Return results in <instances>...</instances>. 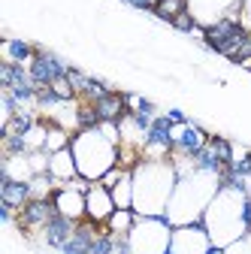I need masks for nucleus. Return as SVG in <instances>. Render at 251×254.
Returning <instances> with one entry per match:
<instances>
[{
  "label": "nucleus",
  "instance_id": "1",
  "mask_svg": "<svg viewBox=\"0 0 251 254\" xmlns=\"http://www.w3.org/2000/svg\"><path fill=\"white\" fill-rule=\"evenodd\" d=\"M170 161L179 173V182H176V190H173L170 206H167V221L173 227L200 224L206 206L218 194V188H221V173L197 170L188 154H173Z\"/></svg>",
  "mask_w": 251,
  "mask_h": 254
},
{
  "label": "nucleus",
  "instance_id": "2",
  "mask_svg": "<svg viewBox=\"0 0 251 254\" xmlns=\"http://www.w3.org/2000/svg\"><path fill=\"white\" fill-rule=\"evenodd\" d=\"M200 224L206 227L215 248H230L233 242L251 233V200L242 190L218 188V194L206 206Z\"/></svg>",
  "mask_w": 251,
  "mask_h": 254
},
{
  "label": "nucleus",
  "instance_id": "3",
  "mask_svg": "<svg viewBox=\"0 0 251 254\" xmlns=\"http://www.w3.org/2000/svg\"><path fill=\"white\" fill-rule=\"evenodd\" d=\"M179 173L173 161H139L133 167V209L136 215H167Z\"/></svg>",
  "mask_w": 251,
  "mask_h": 254
},
{
  "label": "nucleus",
  "instance_id": "4",
  "mask_svg": "<svg viewBox=\"0 0 251 254\" xmlns=\"http://www.w3.org/2000/svg\"><path fill=\"white\" fill-rule=\"evenodd\" d=\"M70 148L76 157L79 176H85L88 182H100L112 167H118V139H112L103 127L76 130Z\"/></svg>",
  "mask_w": 251,
  "mask_h": 254
},
{
  "label": "nucleus",
  "instance_id": "5",
  "mask_svg": "<svg viewBox=\"0 0 251 254\" xmlns=\"http://www.w3.org/2000/svg\"><path fill=\"white\" fill-rule=\"evenodd\" d=\"M251 37V30L242 24V15L233 12V15H224V18H218L212 24L203 27V46L215 55H224L230 61H236V55L242 52L245 40Z\"/></svg>",
  "mask_w": 251,
  "mask_h": 254
},
{
  "label": "nucleus",
  "instance_id": "6",
  "mask_svg": "<svg viewBox=\"0 0 251 254\" xmlns=\"http://www.w3.org/2000/svg\"><path fill=\"white\" fill-rule=\"evenodd\" d=\"M173 239V224L167 215H139L127 236L130 254H167Z\"/></svg>",
  "mask_w": 251,
  "mask_h": 254
},
{
  "label": "nucleus",
  "instance_id": "7",
  "mask_svg": "<svg viewBox=\"0 0 251 254\" xmlns=\"http://www.w3.org/2000/svg\"><path fill=\"white\" fill-rule=\"evenodd\" d=\"M212 248L215 245L203 224H182V227H173L167 254H212Z\"/></svg>",
  "mask_w": 251,
  "mask_h": 254
},
{
  "label": "nucleus",
  "instance_id": "8",
  "mask_svg": "<svg viewBox=\"0 0 251 254\" xmlns=\"http://www.w3.org/2000/svg\"><path fill=\"white\" fill-rule=\"evenodd\" d=\"M27 70H30V79H34L37 88H52L58 79H64L70 73V64L64 58H58L55 52L37 49V58L27 64Z\"/></svg>",
  "mask_w": 251,
  "mask_h": 254
},
{
  "label": "nucleus",
  "instance_id": "9",
  "mask_svg": "<svg viewBox=\"0 0 251 254\" xmlns=\"http://www.w3.org/2000/svg\"><path fill=\"white\" fill-rule=\"evenodd\" d=\"M55 212H58V209H55V200H30V203L18 212L15 224H18L21 233H43V227L52 221Z\"/></svg>",
  "mask_w": 251,
  "mask_h": 254
},
{
  "label": "nucleus",
  "instance_id": "10",
  "mask_svg": "<svg viewBox=\"0 0 251 254\" xmlns=\"http://www.w3.org/2000/svg\"><path fill=\"white\" fill-rule=\"evenodd\" d=\"M115 209H118V206H115V200H112V190H109L106 185H100V182H94L91 190L85 194V218L94 221V224H106L109 215H112Z\"/></svg>",
  "mask_w": 251,
  "mask_h": 254
},
{
  "label": "nucleus",
  "instance_id": "11",
  "mask_svg": "<svg viewBox=\"0 0 251 254\" xmlns=\"http://www.w3.org/2000/svg\"><path fill=\"white\" fill-rule=\"evenodd\" d=\"M188 9H191V15L206 27V24L224 18V15L239 12V0H188Z\"/></svg>",
  "mask_w": 251,
  "mask_h": 254
},
{
  "label": "nucleus",
  "instance_id": "12",
  "mask_svg": "<svg viewBox=\"0 0 251 254\" xmlns=\"http://www.w3.org/2000/svg\"><path fill=\"white\" fill-rule=\"evenodd\" d=\"M52 200H55V209L61 215H67L73 221H85V190H79L73 182L61 185L52 194Z\"/></svg>",
  "mask_w": 251,
  "mask_h": 254
},
{
  "label": "nucleus",
  "instance_id": "13",
  "mask_svg": "<svg viewBox=\"0 0 251 254\" xmlns=\"http://www.w3.org/2000/svg\"><path fill=\"white\" fill-rule=\"evenodd\" d=\"M76 227H79V221H73V218H67V215H61V212H55L52 215V221L43 227V233H40V239L49 245V248H55V251H61L64 248V242L76 233Z\"/></svg>",
  "mask_w": 251,
  "mask_h": 254
},
{
  "label": "nucleus",
  "instance_id": "14",
  "mask_svg": "<svg viewBox=\"0 0 251 254\" xmlns=\"http://www.w3.org/2000/svg\"><path fill=\"white\" fill-rule=\"evenodd\" d=\"M206 142H209V133L200 124H194V121L182 124V127H176V148H173V154H197Z\"/></svg>",
  "mask_w": 251,
  "mask_h": 254
},
{
  "label": "nucleus",
  "instance_id": "15",
  "mask_svg": "<svg viewBox=\"0 0 251 254\" xmlns=\"http://www.w3.org/2000/svg\"><path fill=\"white\" fill-rule=\"evenodd\" d=\"M49 176L55 179V185H67L79 176V167H76V157H73V148H61L49 157Z\"/></svg>",
  "mask_w": 251,
  "mask_h": 254
},
{
  "label": "nucleus",
  "instance_id": "16",
  "mask_svg": "<svg viewBox=\"0 0 251 254\" xmlns=\"http://www.w3.org/2000/svg\"><path fill=\"white\" fill-rule=\"evenodd\" d=\"M0 203L12 206L21 212L30 203V182H15V179H0Z\"/></svg>",
  "mask_w": 251,
  "mask_h": 254
},
{
  "label": "nucleus",
  "instance_id": "17",
  "mask_svg": "<svg viewBox=\"0 0 251 254\" xmlns=\"http://www.w3.org/2000/svg\"><path fill=\"white\" fill-rule=\"evenodd\" d=\"M0 176H3V179H15V182H30V179L37 176L34 164H30V151L27 154H3Z\"/></svg>",
  "mask_w": 251,
  "mask_h": 254
},
{
  "label": "nucleus",
  "instance_id": "18",
  "mask_svg": "<svg viewBox=\"0 0 251 254\" xmlns=\"http://www.w3.org/2000/svg\"><path fill=\"white\" fill-rule=\"evenodd\" d=\"M94 109H97V115H100V124L103 121H121L124 115H127L124 94H118V91H109L106 97H100L97 103H94Z\"/></svg>",
  "mask_w": 251,
  "mask_h": 254
},
{
  "label": "nucleus",
  "instance_id": "19",
  "mask_svg": "<svg viewBox=\"0 0 251 254\" xmlns=\"http://www.w3.org/2000/svg\"><path fill=\"white\" fill-rule=\"evenodd\" d=\"M34 79H30V70L24 67V64H0V88L9 91V88H18V85H30Z\"/></svg>",
  "mask_w": 251,
  "mask_h": 254
},
{
  "label": "nucleus",
  "instance_id": "20",
  "mask_svg": "<svg viewBox=\"0 0 251 254\" xmlns=\"http://www.w3.org/2000/svg\"><path fill=\"white\" fill-rule=\"evenodd\" d=\"M136 218H139L136 209H115L103 227H106L112 236H130V230H133V224H136Z\"/></svg>",
  "mask_w": 251,
  "mask_h": 254
},
{
  "label": "nucleus",
  "instance_id": "21",
  "mask_svg": "<svg viewBox=\"0 0 251 254\" xmlns=\"http://www.w3.org/2000/svg\"><path fill=\"white\" fill-rule=\"evenodd\" d=\"M3 58L12 61V64H30L37 58V46H30L27 40L9 37V40H3Z\"/></svg>",
  "mask_w": 251,
  "mask_h": 254
},
{
  "label": "nucleus",
  "instance_id": "22",
  "mask_svg": "<svg viewBox=\"0 0 251 254\" xmlns=\"http://www.w3.org/2000/svg\"><path fill=\"white\" fill-rule=\"evenodd\" d=\"M109 190H112V200H115L118 209H133V170L124 173L121 182L115 188H109Z\"/></svg>",
  "mask_w": 251,
  "mask_h": 254
},
{
  "label": "nucleus",
  "instance_id": "23",
  "mask_svg": "<svg viewBox=\"0 0 251 254\" xmlns=\"http://www.w3.org/2000/svg\"><path fill=\"white\" fill-rule=\"evenodd\" d=\"M182 12H188V0H161L158 6H154V18H161V21H167V24H173Z\"/></svg>",
  "mask_w": 251,
  "mask_h": 254
},
{
  "label": "nucleus",
  "instance_id": "24",
  "mask_svg": "<svg viewBox=\"0 0 251 254\" xmlns=\"http://www.w3.org/2000/svg\"><path fill=\"white\" fill-rule=\"evenodd\" d=\"M209 148L218 154V161H221L224 167H227V164H233L236 148H233V142H230V139H224V136H212V133H209Z\"/></svg>",
  "mask_w": 251,
  "mask_h": 254
},
{
  "label": "nucleus",
  "instance_id": "25",
  "mask_svg": "<svg viewBox=\"0 0 251 254\" xmlns=\"http://www.w3.org/2000/svg\"><path fill=\"white\" fill-rule=\"evenodd\" d=\"M124 173H127L124 167H112V170H109V173L100 179V185H106V188H115V185L121 182V176H124Z\"/></svg>",
  "mask_w": 251,
  "mask_h": 254
},
{
  "label": "nucleus",
  "instance_id": "26",
  "mask_svg": "<svg viewBox=\"0 0 251 254\" xmlns=\"http://www.w3.org/2000/svg\"><path fill=\"white\" fill-rule=\"evenodd\" d=\"M127 6H133V9H142V12H154V6L161 3V0H124Z\"/></svg>",
  "mask_w": 251,
  "mask_h": 254
},
{
  "label": "nucleus",
  "instance_id": "27",
  "mask_svg": "<svg viewBox=\"0 0 251 254\" xmlns=\"http://www.w3.org/2000/svg\"><path fill=\"white\" fill-rule=\"evenodd\" d=\"M167 118H170L176 127H182V124H191V118H188L182 109H176V106H173V109H167Z\"/></svg>",
  "mask_w": 251,
  "mask_h": 254
},
{
  "label": "nucleus",
  "instance_id": "28",
  "mask_svg": "<svg viewBox=\"0 0 251 254\" xmlns=\"http://www.w3.org/2000/svg\"><path fill=\"white\" fill-rule=\"evenodd\" d=\"M239 15H242V24L251 30V0H239Z\"/></svg>",
  "mask_w": 251,
  "mask_h": 254
},
{
  "label": "nucleus",
  "instance_id": "29",
  "mask_svg": "<svg viewBox=\"0 0 251 254\" xmlns=\"http://www.w3.org/2000/svg\"><path fill=\"white\" fill-rule=\"evenodd\" d=\"M212 254H227V251L224 248H212Z\"/></svg>",
  "mask_w": 251,
  "mask_h": 254
}]
</instances>
